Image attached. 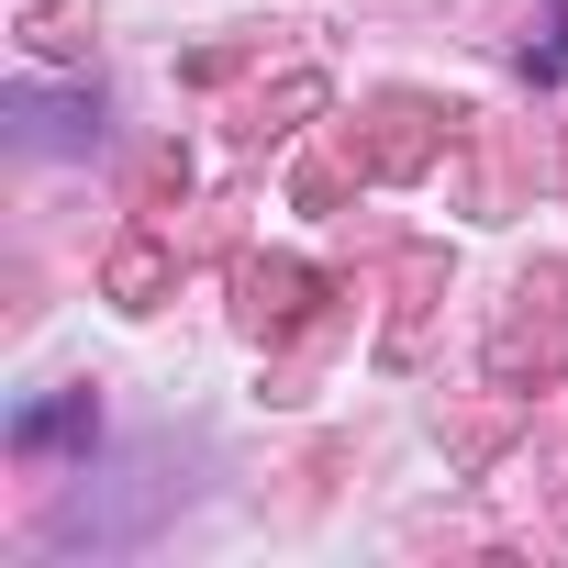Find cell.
I'll list each match as a JSON object with an SVG mask.
<instances>
[{"label": "cell", "instance_id": "obj_1", "mask_svg": "<svg viewBox=\"0 0 568 568\" xmlns=\"http://www.w3.org/2000/svg\"><path fill=\"white\" fill-rule=\"evenodd\" d=\"M524 68H535V79H557V68H568V0H557V12L524 34Z\"/></svg>", "mask_w": 568, "mask_h": 568}, {"label": "cell", "instance_id": "obj_2", "mask_svg": "<svg viewBox=\"0 0 568 568\" xmlns=\"http://www.w3.org/2000/svg\"><path fill=\"white\" fill-rule=\"evenodd\" d=\"M90 424V390L79 402H45V413H23V446H57V435H79Z\"/></svg>", "mask_w": 568, "mask_h": 568}]
</instances>
